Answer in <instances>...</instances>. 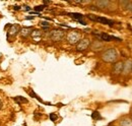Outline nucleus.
I'll use <instances>...</instances> for the list:
<instances>
[{
  "label": "nucleus",
  "instance_id": "1",
  "mask_svg": "<svg viewBox=\"0 0 132 126\" xmlns=\"http://www.w3.org/2000/svg\"><path fill=\"white\" fill-rule=\"evenodd\" d=\"M118 58V52L114 48H109L102 53V59L107 63L115 62Z\"/></svg>",
  "mask_w": 132,
  "mask_h": 126
},
{
  "label": "nucleus",
  "instance_id": "2",
  "mask_svg": "<svg viewBox=\"0 0 132 126\" xmlns=\"http://www.w3.org/2000/svg\"><path fill=\"white\" fill-rule=\"evenodd\" d=\"M66 40L70 45H75L81 40V36L78 32H69L66 36Z\"/></svg>",
  "mask_w": 132,
  "mask_h": 126
},
{
  "label": "nucleus",
  "instance_id": "3",
  "mask_svg": "<svg viewBox=\"0 0 132 126\" xmlns=\"http://www.w3.org/2000/svg\"><path fill=\"white\" fill-rule=\"evenodd\" d=\"M49 37L52 41H54V42H59V41H62V40L64 39V37H65V32L63 31V30H59V29L53 30V31L50 32Z\"/></svg>",
  "mask_w": 132,
  "mask_h": 126
},
{
  "label": "nucleus",
  "instance_id": "4",
  "mask_svg": "<svg viewBox=\"0 0 132 126\" xmlns=\"http://www.w3.org/2000/svg\"><path fill=\"white\" fill-rule=\"evenodd\" d=\"M87 18H89L90 20H94V21H98V22L103 23V25H108V26H113V25H114V21H113V20L108 19V18H106V17H102V16L88 14V15H87Z\"/></svg>",
  "mask_w": 132,
  "mask_h": 126
},
{
  "label": "nucleus",
  "instance_id": "5",
  "mask_svg": "<svg viewBox=\"0 0 132 126\" xmlns=\"http://www.w3.org/2000/svg\"><path fill=\"white\" fill-rule=\"evenodd\" d=\"M96 37L99 39V41H104V42H111L113 40H116V41H121V39L119 38H116L114 36H110L108 34H105V33H95Z\"/></svg>",
  "mask_w": 132,
  "mask_h": 126
},
{
  "label": "nucleus",
  "instance_id": "6",
  "mask_svg": "<svg viewBox=\"0 0 132 126\" xmlns=\"http://www.w3.org/2000/svg\"><path fill=\"white\" fill-rule=\"evenodd\" d=\"M89 46H90V40L87 38H83L76 44V50L79 52H82V51H85L87 48H89Z\"/></svg>",
  "mask_w": 132,
  "mask_h": 126
},
{
  "label": "nucleus",
  "instance_id": "7",
  "mask_svg": "<svg viewBox=\"0 0 132 126\" xmlns=\"http://www.w3.org/2000/svg\"><path fill=\"white\" fill-rule=\"evenodd\" d=\"M19 32H20V27L18 25H12L10 27L9 31L7 32V38L9 39L10 37H15Z\"/></svg>",
  "mask_w": 132,
  "mask_h": 126
},
{
  "label": "nucleus",
  "instance_id": "8",
  "mask_svg": "<svg viewBox=\"0 0 132 126\" xmlns=\"http://www.w3.org/2000/svg\"><path fill=\"white\" fill-rule=\"evenodd\" d=\"M131 70H132V60L131 59H127L124 62V64H123V71H122V73L124 75H127V74H129L131 72Z\"/></svg>",
  "mask_w": 132,
  "mask_h": 126
},
{
  "label": "nucleus",
  "instance_id": "9",
  "mask_svg": "<svg viewBox=\"0 0 132 126\" xmlns=\"http://www.w3.org/2000/svg\"><path fill=\"white\" fill-rule=\"evenodd\" d=\"M89 47L92 48V50L93 51H95V52H99L101 51L103 48H104V44L99 41V40H96V41H94L93 43H90V46Z\"/></svg>",
  "mask_w": 132,
  "mask_h": 126
},
{
  "label": "nucleus",
  "instance_id": "10",
  "mask_svg": "<svg viewBox=\"0 0 132 126\" xmlns=\"http://www.w3.org/2000/svg\"><path fill=\"white\" fill-rule=\"evenodd\" d=\"M123 64L124 62L122 61H118L114 64V67H113V73L118 75V74H121L122 71H123Z\"/></svg>",
  "mask_w": 132,
  "mask_h": 126
},
{
  "label": "nucleus",
  "instance_id": "11",
  "mask_svg": "<svg viewBox=\"0 0 132 126\" xmlns=\"http://www.w3.org/2000/svg\"><path fill=\"white\" fill-rule=\"evenodd\" d=\"M110 1H108V0H100V1H96L95 2V4H96V6L100 8V9H105V8H107V7H109V5H110Z\"/></svg>",
  "mask_w": 132,
  "mask_h": 126
},
{
  "label": "nucleus",
  "instance_id": "12",
  "mask_svg": "<svg viewBox=\"0 0 132 126\" xmlns=\"http://www.w3.org/2000/svg\"><path fill=\"white\" fill-rule=\"evenodd\" d=\"M32 32H33V29H32V28L24 27V28H21V29H20L19 34H20V36H21V37L27 38V37H29V36L32 34Z\"/></svg>",
  "mask_w": 132,
  "mask_h": 126
},
{
  "label": "nucleus",
  "instance_id": "13",
  "mask_svg": "<svg viewBox=\"0 0 132 126\" xmlns=\"http://www.w3.org/2000/svg\"><path fill=\"white\" fill-rule=\"evenodd\" d=\"M120 126H132V118L124 117L120 121Z\"/></svg>",
  "mask_w": 132,
  "mask_h": 126
},
{
  "label": "nucleus",
  "instance_id": "14",
  "mask_svg": "<svg viewBox=\"0 0 132 126\" xmlns=\"http://www.w3.org/2000/svg\"><path fill=\"white\" fill-rule=\"evenodd\" d=\"M120 5H123V8L132 12V1H121Z\"/></svg>",
  "mask_w": 132,
  "mask_h": 126
},
{
  "label": "nucleus",
  "instance_id": "15",
  "mask_svg": "<svg viewBox=\"0 0 132 126\" xmlns=\"http://www.w3.org/2000/svg\"><path fill=\"white\" fill-rule=\"evenodd\" d=\"M32 37H33V39L35 41H37V42H39L40 40H41V36H42V32L39 31V30H35V31L32 32Z\"/></svg>",
  "mask_w": 132,
  "mask_h": 126
},
{
  "label": "nucleus",
  "instance_id": "16",
  "mask_svg": "<svg viewBox=\"0 0 132 126\" xmlns=\"http://www.w3.org/2000/svg\"><path fill=\"white\" fill-rule=\"evenodd\" d=\"M14 101L16 102L17 104H27V103H29V101L26 99V98H23V97H19V96H17L14 98Z\"/></svg>",
  "mask_w": 132,
  "mask_h": 126
},
{
  "label": "nucleus",
  "instance_id": "17",
  "mask_svg": "<svg viewBox=\"0 0 132 126\" xmlns=\"http://www.w3.org/2000/svg\"><path fill=\"white\" fill-rule=\"evenodd\" d=\"M68 15L71 16V17L74 18V19H76L77 21L82 20V18H83V15L82 14H80V13H68Z\"/></svg>",
  "mask_w": 132,
  "mask_h": 126
},
{
  "label": "nucleus",
  "instance_id": "18",
  "mask_svg": "<svg viewBox=\"0 0 132 126\" xmlns=\"http://www.w3.org/2000/svg\"><path fill=\"white\" fill-rule=\"evenodd\" d=\"M92 117H93V119H95V120H100V119H102V116H101V114H100L98 111H95V112L92 114Z\"/></svg>",
  "mask_w": 132,
  "mask_h": 126
},
{
  "label": "nucleus",
  "instance_id": "19",
  "mask_svg": "<svg viewBox=\"0 0 132 126\" xmlns=\"http://www.w3.org/2000/svg\"><path fill=\"white\" fill-rule=\"evenodd\" d=\"M44 8H45L44 5H38V6L35 7V10L36 11H42V10H44Z\"/></svg>",
  "mask_w": 132,
  "mask_h": 126
},
{
  "label": "nucleus",
  "instance_id": "20",
  "mask_svg": "<svg viewBox=\"0 0 132 126\" xmlns=\"http://www.w3.org/2000/svg\"><path fill=\"white\" fill-rule=\"evenodd\" d=\"M50 119H51V121H56L57 120V115L55 113H51L50 114Z\"/></svg>",
  "mask_w": 132,
  "mask_h": 126
},
{
  "label": "nucleus",
  "instance_id": "21",
  "mask_svg": "<svg viewBox=\"0 0 132 126\" xmlns=\"http://www.w3.org/2000/svg\"><path fill=\"white\" fill-rule=\"evenodd\" d=\"M41 25H42L44 28H49V26H50L49 23H48V21H42Z\"/></svg>",
  "mask_w": 132,
  "mask_h": 126
},
{
  "label": "nucleus",
  "instance_id": "22",
  "mask_svg": "<svg viewBox=\"0 0 132 126\" xmlns=\"http://www.w3.org/2000/svg\"><path fill=\"white\" fill-rule=\"evenodd\" d=\"M23 7H24V10H27V11H30V10H31L30 6H23Z\"/></svg>",
  "mask_w": 132,
  "mask_h": 126
},
{
  "label": "nucleus",
  "instance_id": "23",
  "mask_svg": "<svg viewBox=\"0 0 132 126\" xmlns=\"http://www.w3.org/2000/svg\"><path fill=\"white\" fill-rule=\"evenodd\" d=\"M20 8H21L20 6H17V5H15V6H14V10H19Z\"/></svg>",
  "mask_w": 132,
  "mask_h": 126
},
{
  "label": "nucleus",
  "instance_id": "24",
  "mask_svg": "<svg viewBox=\"0 0 132 126\" xmlns=\"http://www.w3.org/2000/svg\"><path fill=\"white\" fill-rule=\"evenodd\" d=\"M2 106H3V103H2V101L0 100V110L2 109Z\"/></svg>",
  "mask_w": 132,
  "mask_h": 126
},
{
  "label": "nucleus",
  "instance_id": "25",
  "mask_svg": "<svg viewBox=\"0 0 132 126\" xmlns=\"http://www.w3.org/2000/svg\"><path fill=\"white\" fill-rule=\"evenodd\" d=\"M50 1H44V4H49Z\"/></svg>",
  "mask_w": 132,
  "mask_h": 126
},
{
  "label": "nucleus",
  "instance_id": "26",
  "mask_svg": "<svg viewBox=\"0 0 132 126\" xmlns=\"http://www.w3.org/2000/svg\"><path fill=\"white\" fill-rule=\"evenodd\" d=\"M110 126H111V125H110Z\"/></svg>",
  "mask_w": 132,
  "mask_h": 126
},
{
  "label": "nucleus",
  "instance_id": "27",
  "mask_svg": "<svg viewBox=\"0 0 132 126\" xmlns=\"http://www.w3.org/2000/svg\"><path fill=\"white\" fill-rule=\"evenodd\" d=\"M131 71H132V70H131Z\"/></svg>",
  "mask_w": 132,
  "mask_h": 126
}]
</instances>
